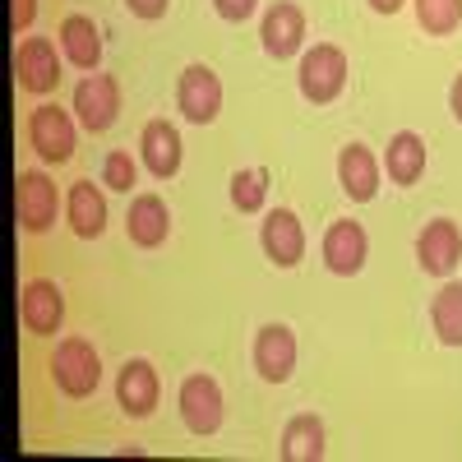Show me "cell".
Listing matches in <instances>:
<instances>
[{"instance_id":"6da1fadb","label":"cell","mask_w":462,"mask_h":462,"mask_svg":"<svg viewBox=\"0 0 462 462\" xmlns=\"http://www.w3.org/2000/svg\"><path fill=\"white\" fill-rule=\"evenodd\" d=\"M346 74H352V65H346V51L333 47V42H315L310 51H300V65H296L300 97L315 102V106L337 102L342 88H346Z\"/></svg>"},{"instance_id":"7a4b0ae2","label":"cell","mask_w":462,"mask_h":462,"mask_svg":"<svg viewBox=\"0 0 462 462\" xmlns=\"http://www.w3.org/2000/svg\"><path fill=\"white\" fill-rule=\"evenodd\" d=\"M51 379H56V389L74 402H84L97 393V383H102V356H97V346L88 337H60L56 342V356H51Z\"/></svg>"},{"instance_id":"3957f363","label":"cell","mask_w":462,"mask_h":462,"mask_svg":"<svg viewBox=\"0 0 462 462\" xmlns=\"http://www.w3.org/2000/svg\"><path fill=\"white\" fill-rule=\"evenodd\" d=\"M74 143H79V121L56 106V102H42L28 111V148L42 158L47 167H60L74 158Z\"/></svg>"},{"instance_id":"277c9868","label":"cell","mask_w":462,"mask_h":462,"mask_svg":"<svg viewBox=\"0 0 462 462\" xmlns=\"http://www.w3.org/2000/svg\"><path fill=\"white\" fill-rule=\"evenodd\" d=\"M176 407H180V420H185L189 435L208 439V435L222 430V407L226 402H222V383L213 374H204V370L185 374L180 379V393H176Z\"/></svg>"},{"instance_id":"5b68a950","label":"cell","mask_w":462,"mask_h":462,"mask_svg":"<svg viewBox=\"0 0 462 462\" xmlns=\"http://www.w3.org/2000/svg\"><path fill=\"white\" fill-rule=\"evenodd\" d=\"M69 111H74V121H79V130H88V134L111 130L116 116H121V84H116V74H102V69L84 74L79 88H74Z\"/></svg>"},{"instance_id":"8992f818","label":"cell","mask_w":462,"mask_h":462,"mask_svg":"<svg viewBox=\"0 0 462 462\" xmlns=\"http://www.w3.org/2000/svg\"><path fill=\"white\" fill-rule=\"evenodd\" d=\"M176 106L189 125H213L217 116H222V79H217V69L195 60V65H185L180 69V84H176Z\"/></svg>"},{"instance_id":"52a82bcc","label":"cell","mask_w":462,"mask_h":462,"mask_svg":"<svg viewBox=\"0 0 462 462\" xmlns=\"http://www.w3.org/2000/svg\"><path fill=\"white\" fill-rule=\"evenodd\" d=\"M14 208H19V226L28 236H42V231L56 226V213H60V189L47 171H19V185H14Z\"/></svg>"},{"instance_id":"ba28073f","label":"cell","mask_w":462,"mask_h":462,"mask_svg":"<svg viewBox=\"0 0 462 462\" xmlns=\"http://www.w3.org/2000/svg\"><path fill=\"white\" fill-rule=\"evenodd\" d=\"M56 47L60 42H51V37H23L14 47V79H19L23 93L42 97L60 84V56L65 51H56Z\"/></svg>"},{"instance_id":"9c48e42d","label":"cell","mask_w":462,"mask_h":462,"mask_svg":"<svg viewBox=\"0 0 462 462\" xmlns=\"http://www.w3.org/2000/svg\"><path fill=\"white\" fill-rule=\"evenodd\" d=\"M319 254H324V268L337 278H356L365 259H370V236H365V226L356 217H337L328 222L324 231V241H319Z\"/></svg>"},{"instance_id":"30bf717a","label":"cell","mask_w":462,"mask_h":462,"mask_svg":"<svg viewBox=\"0 0 462 462\" xmlns=\"http://www.w3.org/2000/svg\"><path fill=\"white\" fill-rule=\"evenodd\" d=\"M158 398H162V379L152 370L148 356H130L121 370H116V407H121L130 420H143L158 411Z\"/></svg>"},{"instance_id":"8fae6325","label":"cell","mask_w":462,"mask_h":462,"mask_svg":"<svg viewBox=\"0 0 462 462\" xmlns=\"http://www.w3.org/2000/svg\"><path fill=\"white\" fill-rule=\"evenodd\" d=\"M19 324L32 337H56L65 324V291L51 278H32L19 291Z\"/></svg>"},{"instance_id":"7c38bea8","label":"cell","mask_w":462,"mask_h":462,"mask_svg":"<svg viewBox=\"0 0 462 462\" xmlns=\"http://www.w3.org/2000/svg\"><path fill=\"white\" fill-rule=\"evenodd\" d=\"M462 259V226L453 217H435L416 231V263L430 278H448Z\"/></svg>"},{"instance_id":"4fadbf2b","label":"cell","mask_w":462,"mask_h":462,"mask_svg":"<svg viewBox=\"0 0 462 462\" xmlns=\"http://www.w3.org/2000/svg\"><path fill=\"white\" fill-rule=\"evenodd\" d=\"M259 47L273 60L300 56V47H305V10L291 5V0H278V5L259 19Z\"/></svg>"},{"instance_id":"5bb4252c","label":"cell","mask_w":462,"mask_h":462,"mask_svg":"<svg viewBox=\"0 0 462 462\" xmlns=\"http://www.w3.org/2000/svg\"><path fill=\"white\" fill-rule=\"evenodd\" d=\"M259 245L268 254V263L278 268H296L305 259V226L291 208H268L259 222Z\"/></svg>"},{"instance_id":"9a60e30c","label":"cell","mask_w":462,"mask_h":462,"mask_svg":"<svg viewBox=\"0 0 462 462\" xmlns=\"http://www.w3.org/2000/svg\"><path fill=\"white\" fill-rule=\"evenodd\" d=\"M254 370L263 383H287L296 374V333L287 324H263L254 333Z\"/></svg>"},{"instance_id":"2e32d148","label":"cell","mask_w":462,"mask_h":462,"mask_svg":"<svg viewBox=\"0 0 462 462\" xmlns=\"http://www.w3.org/2000/svg\"><path fill=\"white\" fill-rule=\"evenodd\" d=\"M125 236H130V245H139V250L167 245V236H171V208H167V199L152 195V189L134 195V199H130V213H125Z\"/></svg>"},{"instance_id":"e0dca14e","label":"cell","mask_w":462,"mask_h":462,"mask_svg":"<svg viewBox=\"0 0 462 462\" xmlns=\"http://www.w3.org/2000/svg\"><path fill=\"white\" fill-rule=\"evenodd\" d=\"M139 158L148 167L152 180H171L185 162V143H180V130L171 121H148L143 134H139Z\"/></svg>"},{"instance_id":"ac0fdd59","label":"cell","mask_w":462,"mask_h":462,"mask_svg":"<svg viewBox=\"0 0 462 462\" xmlns=\"http://www.w3.org/2000/svg\"><path fill=\"white\" fill-rule=\"evenodd\" d=\"M379 176H383V167L365 143H346L337 152V185L352 204H370L379 195Z\"/></svg>"},{"instance_id":"d6986e66","label":"cell","mask_w":462,"mask_h":462,"mask_svg":"<svg viewBox=\"0 0 462 462\" xmlns=\"http://www.w3.org/2000/svg\"><path fill=\"white\" fill-rule=\"evenodd\" d=\"M65 222L79 241H97L106 231V195L93 180H74L65 195Z\"/></svg>"},{"instance_id":"ffe728a7","label":"cell","mask_w":462,"mask_h":462,"mask_svg":"<svg viewBox=\"0 0 462 462\" xmlns=\"http://www.w3.org/2000/svg\"><path fill=\"white\" fill-rule=\"evenodd\" d=\"M56 42H60V51H65V60L74 69L93 74L102 65V32H97V23L88 14H65L60 28H56Z\"/></svg>"},{"instance_id":"44dd1931","label":"cell","mask_w":462,"mask_h":462,"mask_svg":"<svg viewBox=\"0 0 462 462\" xmlns=\"http://www.w3.org/2000/svg\"><path fill=\"white\" fill-rule=\"evenodd\" d=\"M426 162H430V152H426V139H420L416 130H398L389 139V148H383V158H379V167L389 171V180L402 185V189L426 176Z\"/></svg>"},{"instance_id":"7402d4cb","label":"cell","mask_w":462,"mask_h":462,"mask_svg":"<svg viewBox=\"0 0 462 462\" xmlns=\"http://www.w3.org/2000/svg\"><path fill=\"white\" fill-rule=\"evenodd\" d=\"M324 448H328V430L315 411H300L282 426V444H278L282 462H319Z\"/></svg>"},{"instance_id":"603a6c76","label":"cell","mask_w":462,"mask_h":462,"mask_svg":"<svg viewBox=\"0 0 462 462\" xmlns=\"http://www.w3.org/2000/svg\"><path fill=\"white\" fill-rule=\"evenodd\" d=\"M430 328L444 346H462V282H444L430 296Z\"/></svg>"},{"instance_id":"cb8c5ba5","label":"cell","mask_w":462,"mask_h":462,"mask_svg":"<svg viewBox=\"0 0 462 462\" xmlns=\"http://www.w3.org/2000/svg\"><path fill=\"white\" fill-rule=\"evenodd\" d=\"M411 5L426 37H453L462 28V0H411Z\"/></svg>"},{"instance_id":"d4e9b609","label":"cell","mask_w":462,"mask_h":462,"mask_svg":"<svg viewBox=\"0 0 462 462\" xmlns=\"http://www.w3.org/2000/svg\"><path fill=\"white\" fill-rule=\"evenodd\" d=\"M268 185H273L268 167H245V171H236V176H231V204H236L241 213H263Z\"/></svg>"},{"instance_id":"484cf974","label":"cell","mask_w":462,"mask_h":462,"mask_svg":"<svg viewBox=\"0 0 462 462\" xmlns=\"http://www.w3.org/2000/svg\"><path fill=\"white\" fill-rule=\"evenodd\" d=\"M102 185L121 189V195H130V189L139 185V162L130 158V148H111L102 158Z\"/></svg>"},{"instance_id":"4316f807","label":"cell","mask_w":462,"mask_h":462,"mask_svg":"<svg viewBox=\"0 0 462 462\" xmlns=\"http://www.w3.org/2000/svg\"><path fill=\"white\" fill-rule=\"evenodd\" d=\"M213 10H217V19H226V23H245V19L259 10V0H213Z\"/></svg>"},{"instance_id":"83f0119b","label":"cell","mask_w":462,"mask_h":462,"mask_svg":"<svg viewBox=\"0 0 462 462\" xmlns=\"http://www.w3.org/2000/svg\"><path fill=\"white\" fill-rule=\"evenodd\" d=\"M32 19H37V0H10V32H14V37L28 32Z\"/></svg>"},{"instance_id":"f1b7e54d","label":"cell","mask_w":462,"mask_h":462,"mask_svg":"<svg viewBox=\"0 0 462 462\" xmlns=\"http://www.w3.org/2000/svg\"><path fill=\"white\" fill-rule=\"evenodd\" d=\"M167 5H171V0H125V10L134 19H143V23H158L167 14Z\"/></svg>"},{"instance_id":"f546056e","label":"cell","mask_w":462,"mask_h":462,"mask_svg":"<svg viewBox=\"0 0 462 462\" xmlns=\"http://www.w3.org/2000/svg\"><path fill=\"white\" fill-rule=\"evenodd\" d=\"M448 111H453V121L462 125V74H457L453 88H448Z\"/></svg>"},{"instance_id":"4dcf8cb0","label":"cell","mask_w":462,"mask_h":462,"mask_svg":"<svg viewBox=\"0 0 462 462\" xmlns=\"http://www.w3.org/2000/svg\"><path fill=\"white\" fill-rule=\"evenodd\" d=\"M365 5H370L374 14H398V10L407 5V0H365Z\"/></svg>"}]
</instances>
